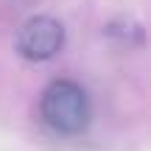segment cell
Wrapping results in <instances>:
<instances>
[{"label": "cell", "instance_id": "2", "mask_svg": "<svg viewBox=\"0 0 151 151\" xmlns=\"http://www.w3.org/2000/svg\"><path fill=\"white\" fill-rule=\"evenodd\" d=\"M14 48L28 62H48L65 48V25L53 17H31L20 25Z\"/></svg>", "mask_w": 151, "mask_h": 151}, {"label": "cell", "instance_id": "1", "mask_svg": "<svg viewBox=\"0 0 151 151\" xmlns=\"http://www.w3.org/2000/svg\"><path fill=\"white\" fill-rule=\"evenodd\" d=\"M39 115H42L48 129L70 137V134H81L90 126L92 104L81 84H76L70 78H56L42 90Z\"/></svg>", "mask_w": 151, "mask_h": 151}]
</instances>
